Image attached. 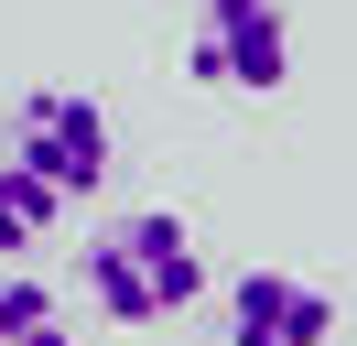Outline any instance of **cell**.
I'll use <instances>...</instances> for the list:
<instances>
[{
	"label": "cell",
	"instance_id": "2",
	"mask_svg": "<svg viewBox=\"0 0 357 346\" xmlns=\"http://www.w3.org/2000/svg\"><path fill=\"white\" fill-rule=\"evenodd\" d=\"M184 76L217 98H271L292 76V22L282 0H195L184 22Z\"/></svg>",
	"mask_w": 357,
	"mask_h": 346
},
{
	"label": "cell",
	"instance_id": "5",
	"mask_svg": "<svg viewBox=\"0 0 357 346\" xmlns=\"http://www.w3.org/2000/svg\"><path fill=\"white\" fill-rule=\"evenodd\" d=\"M66 216V195L44 184V173H22L11 151H0V260H22V249H44V227Z\"/></svg>",
	"mask_w": 357,
	"mask_h": 346
},
{
	"label": "cell",
	"instance_id": "3",
	"mask_svg": "<svg viewBox=\"0 0 357 346\" xmlns=\"http://www.w3.org/2000/svg\"><path fill=\"white\" fill-rule=\"evenodd\" d=\"M11 163L44 173L66 206H87V195L109 184V108H98L87 86H33V98L11 108Z\"/></svg>",
	"mask_w": 357,
	"mask_h": 346
},
{
	"label": "cell",
	"instance_id": "6",
	"mask_svg": "<svg viewBox=\"0 0 357 346\" xmlns=\"http://www.w3.org/2000/svg\"><path fill=\"white\" fill-rule=\"evenodd\" d=\"M0 346H76L66 336V303H54L33 271H0Z\"/></svg>",
	"mask_w": 357,
	"mask_h": 346
},
{
	"label": "cell",
	"instance_id": "4",
	"mask_svg": "<svg viewBox=\"0 0 357 346\" xmlns=\"http://www.w3.org/2000/svg\"><path fill=\"white\" fill-rule=\"evenodd\" d=\"M335 303L292 271H238L227 281V346H325Z\"/></svg>",
	"mask_w": 357,
	"mask_h": 346
},
{
	"label": "cell",
	"instance_id": "1",
	"mask_svg": "<svg viewBox=\"0 0 357 346\" xmlns=\"http://www.w3.org/2000/svg\"><path fill=\"white\" fill-rule=\"evenodd\" d=\"M87 292L109 324H174L184 303L206 292V260H195V227L184 216H109L87 238Z\"/></svg>",
	"mask_w": 357,
	"mask_h": 346
}]
</instances>
